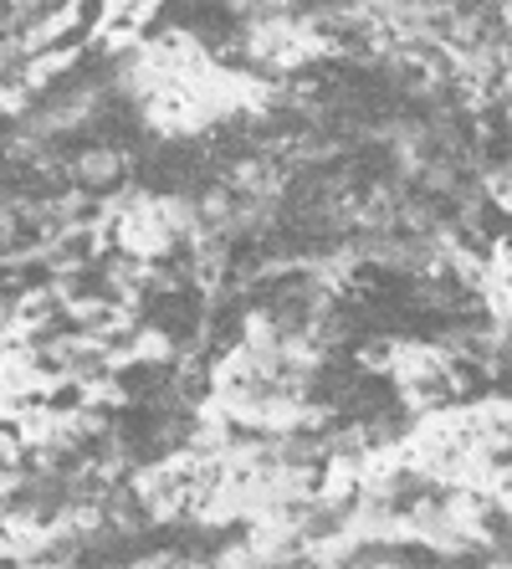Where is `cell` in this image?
Listing matches in <instances>:
<instances>
[{"label": "cell", "mask_w": 512, "mask_h": 569, "mask_svg": "<svg viewBox=\"0 0 512 569\" xmlns=\"http://www.w3.org/2000/svg\"><path fill=\"white\" fill-rule=\"evenodd\" d=\"M67 170H72V180H78L82 190H113L123 180V170H129V154L113 144H98V149H82Z\"/></svg>", "instance_id": "cell-1"}, {"label": "cell", "mask_w": 512, "mask_h": 569, "mask_svg": "<svg viewBox=\"0 0 512 569\" xmlns=\"http://www.w3.org/2000/svg\"><path fill=\"white\" fill-rule=\"evenodd\" d=\"M31 108H37V93L11 72V78L0 82V119H27Z\"/></svg>", "instance_id": "cell-2"}]
</instances>
